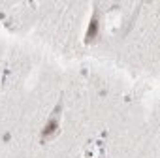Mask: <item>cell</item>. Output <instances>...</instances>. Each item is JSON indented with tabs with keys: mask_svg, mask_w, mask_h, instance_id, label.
I'll use <instances>...</instances> for the list:
<instances>
[{
	"mask_svg": "<svg viewBox=\"0 0 160 158\" xmlns=\"http://www.w3.org/2000/svg\"><path fill=\"white\" fill-rule=\"evenodd\" d=\"M57 130H58V119H57V115H55V117L45 124V128H43V132H42V141H45V139H49L51 136H55Z\"/></svg>",
	"mask_w": 160,
	"mask_h": 158,
	"instance_id": "6da1fadb",
	"label": "cell"
},
{
	"mask_svg": "<svg viewBox=\"0 0 160 158\" xmlns=\"http://www.w3.org/2000/svg\"><path fill=\"white\" fill-rule=\"evenodd\" d=\"M96 36H98V15H94V17L91 19L89 30H87V36H85V42L91 43L92 40H96Z\"/></svg>",
	"mask_w": 160,
	"mask_h": 158,
	"instance_id": "7a4b0ae2",
	"label": "cell"
}]
</instances>
